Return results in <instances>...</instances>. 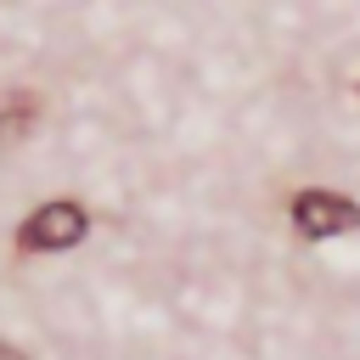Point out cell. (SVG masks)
<instances>
[{
  "mask_svg": "<svg viewBox=\"0 0 360 360\" xmlns=\"http://www.w3.org/2000/svg\"><path fill=\"white\" fill-rule=\"evenodd\" d=\"M84 231H90V214H84L79 202L56 197V202H45V208H34V214L22 219L17 248H22V253H56V248H73Z\"/></svg>",
  "mask_w": 360,
  "mask_h": 360,
  "instance_id": "obj_1",
  "label": "cell"
},
{
  "mask_svg": "<svg viewBox=\"0 0 360 360\" xmlns=\"http://www.w3.org/2000/svg\"><path fill=\"white\" fill-rule=\"evenodd\" d=\"M292 225H298V236H309V242H326V236H343V231H354L360 225V208L349 202V197H338V191H298L292 197Z\"/></svg>",
  "mask_w": 360,
  "mask_h": 360,
  "instance_id": "obj_2",
  "label": "cell"
},
{
  "mask_svg": "<svg viewBox=\"0 0 360 360\" xmlns=\"http://www.w3.org/2000/svg\"><path fill=\"white\" fill-rule=\"evenodd\" d=\"M39 112H45V101L34 90H0V146L28 141L34 124H39Z\"/></svg>",
  "mask_w": 360,
  "mask_h": 360,
  "instance_id": "obj_3",
  "label": "cell"
},
{
  "mask_svg": "<svg viewBox=\"0 0 360 360\" xmlns=\"http://www.w3.org/2000/svg\"><path fill=\"white\" fill-rule=\"evenodd\" d=\"M0 360H22V349H11V343H0Z\"/></svg>",
  "mask_w": 360,
  "mask_h": 360,
  "instance_id": "obj_4",
  "label": "cell"
}]
</instances>
